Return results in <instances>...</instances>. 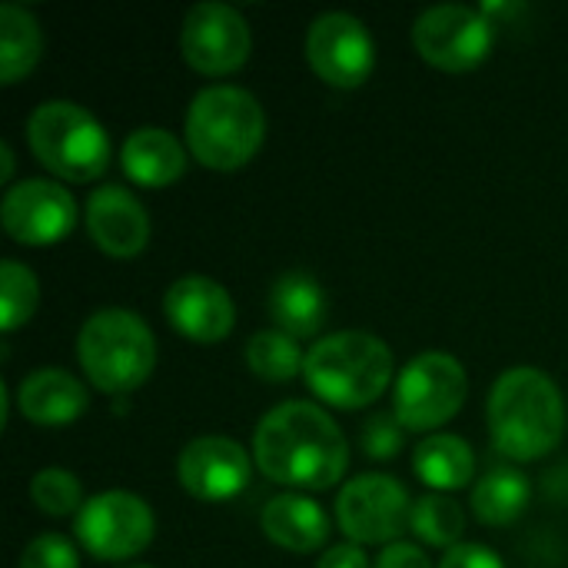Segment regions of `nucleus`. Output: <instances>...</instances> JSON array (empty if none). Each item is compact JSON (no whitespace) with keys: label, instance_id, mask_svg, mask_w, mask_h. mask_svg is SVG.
<instances>
[{"label":"nucleus","instance_id":"1","mask_svg":"<svg viewBox=\"0 0 568 568\" xmlns=\"http://www.w3.org/2000/svg\"><path fill=\"white\" fill-rule=\"evenodd\" d=\"M253 456L270 483L306 493L333 489L349 466L343 429L323 406L306 399L280 403L260 419Z\"/></svg>","mask_w":568,"mask_h":568},{"label":"nucleus","instance_id":"2","mask_svg":"<svg viewBox=\"0 0 568 568\" xmlns=\"http://www.w3.org/2000/svg\"><path fill=\"white\" fill-rule=\"evenodd\" d=\"M486 416L493 446L513 463L549 456L566 433L562 389L536 366L506 369L489 393Z\"/></svg>","mask_w":568,"mask_h":568},{"label":"nucleus","instance_id":"3","mask_svg":"<svg viewBox=\"0 0 568 568\" xmlns=\"http://www.w3.org/2000/svg\"><path fill=\"white\" fill-rule=\"evenodd\" d=\"M186 150L206 170L233 173L246 166L266 140L260 100L233 83L203 87L186 110Z\"/></svg>","mask_w":568,"mask_h":568},{"label":"nucleus","instance_id":"4","mask_svg":"<svg viewBox=\"0 0 568 568\" xmlns=\"http://www.w3.org/2000/svg\"><path fill=\"white\" fill-rule=\"evenodd\" d=\"M306 386L336 409H363L376 403L393 379V349L363 329L323 336L303 363Z\"/></svg>","mask_w":568,"mask_h":568},{"label":"nucleus","instance_id":"5","mask_svg":"<svg viewBox=\"0 0 568 568\" xmlns=\"http://www.w3.org/2000/svg\"><path fill=\"white\" fill-rule=\"evenodd\" d=\"M77 359L97 389L123 396L150 379L156 366V339L140 313L106 306L80 326Z\"/></svg>","mask_w":568,"mask_h":568},{"label":"nucleus","instance_id":"6","mask_svg":"<svg viewBox=\"0 0 568 568\" xmlns=\"http://www.w3.org/2000/svg\"><path fill=\"white\" fill-rule=\"evenodd\" d=\"M27 143L43 170L70 183L103 176L110 163V133L73 100H43L27 120Z\"/></svg>","mask_w":568,"mask_h":568},{"label":"nucleus","instance_id":"7","mask_svg":"<svg viewBox=\"0 0 568 568\" xmlns=\"http://www.w3.org/2000/svg\"><path fill=\"white\" fill-rule=\"evenodd\" d=\"M393 413L413 433H433L446 426L469 396V376L449 353H419L396 379Z\"/></svg>","mask_w":568,"mask_h":568},{"label":"nucleus","instance_id":"8","mask_svg":"<svg viewBox=\"0 0 568 568\" xmlns=\"http://www.w3.org/2000/svg\"><path fill=\"white\" fill-rule=\"evenodd\" d=\"M413 43L426 63L446 73H466L486 63L496 43V30L486 10L466 3H439L416 17Z\"/></svg>","mask_w":568,"mask_h":568},{"label":"nucleus","instance_id":"9","mask_svg":"<svg viewBox=\"0 0 568 568\" xmlns=\"http://www.w3.org/2000/svg\"><path fill=\"white\" fill-rule=\"evenodd\" d=\"M73 532L93 559L123 562L140 556L153 542L156 519L140 496L110 489L83 503L73 519Z\"/></svg>","mask_w":568,"mask_h":568},{"label":"nucleus","instance_id":"10","mask_svg":"<svg viewBox=\"0 0 568 568\" xmlns=\"http://www.w3.org/2000/svg\"><path fill=\"white\" fill-rule=\"evenodd\" d=\"M413 499L406 486L383 473L349 479L336 499V523L356 546H393L409 526Z\"/></svg>","mask_w":568,"mask_h":568},{"label":"nucleus","instance_id":"11","mask_svg":"<svg viewBox=\"0 0 568 568\" xmlns=\"http://www.w3.org/2000/svg\"><path fill=\"white\" fill-rule=\"evenodd\" d=\"M250 23L236 7L203 0L186 10L180 27V53L196 73L226 77L250 60Z\"/></svg>","mask_w":568,"mask_h":568},{"label":"nucleus","instance_id":"12","mask_svg":"<svg viewBox=\"0 0 568 568\" xmlns=\"http://www.w3.org/2000/svg\"><path fill=\"white\" fill-rule=\"evenodd\" d=\"M306 57L320 80L339 90H356L376 67V43L359 17L329 10L310 23Z\"/></svg>","mask_w":568,"mask_h":568},{"label":"nucleus","instance_id":"13","mask_svg":"<svg viewBox=\"0 0 568 568\" xmlns=\"http://www.w3.org/2000/svg\"><path fill=\"white\" fill-rule=\"evenodd\" d=\"M0 223L20 246H53L77 226V200L53 180H20L7 186Z\"/></svg>","mask_w":568,"mask_h":568},{"label":"nucleus","instance_id":"14","mask_svg":"<svg viewBox=\"0 0 568 568\" xmlns=\"http://www.w3.org/2000/svg\"><path fill=\"white\" fill-rule=\"evenodd\" d=\"M250 453L230 436H200L176 459L180 486L200 503H226L250 486Z\"/></svg>","mask_w":568,"mask_h":568},{"label":"nucleus","instance_id":"15","mask_svg":"<svg viewBox=\"0 0 568 568\" xmlns=\"http://www.w3.org/2000/svg\"><path fill=\"white\" fill-rule=\"evenodd\" d=\"M166 323L193 343H220L233 333L236 306L223 283L210 276H180L163 293Z\"/></svg>","mask_w":568,"mask_h":568},{"label":"nucleus","instance_id":"16","mask_svg":"<svg viewBox=\"0 0 568 568\" xmlns=\"http://www.w3.org/2000/svg\"><path fill=\"white\" fill-rule=\"evenodd\" d=\"M83 220L97 250H103L113 260H130L143 253V246L150 243L146 206L126 186L116 183L97 186L87 200Z\"/></svg>","mask_w":568,"mask_h":568},{"label":"nucleus","instance_id":"17","mask_svg":"<svg viewBox=\"0 0 568 568\" xmlns=\"http://www.w3.org/2000/svg\"><path fill=\"white\" fill-rule=\"evenodd\" d=\"M87 406H90V396H87L83 383L60 366L33 369L17 386L20 416L43 429L70 426L73 419H80L87 413Z\"/></svg>","mask_w":568,"mask_h":568},{"label":"nucleus","instance_id":"18","mask_svg":"<svg viewBox=\"0 0 568 568\" xmlns=\"http://www.w3.org/2000/svg\"><path fill=\"white\" fill-rule=\"evenodd\" d=\"M123 173L146 190H163L186 173V146L163 126H140L123 140Z\"/></svg>","mask_w":568,"mask_h":568},{"label":"nucleus","instance_id":"19","mask_svg":"<svg viewBox=\"0 0 568 568\" xmlns=\"http://www.w3.org/2000/svg\"><path fill=\"white\" fill-rule=\"evenodd\" d=\"M326 290L310 273H283L270 290V316L280 333L293 339H313L326 323Z\"/></svg>","mask_w":568,"mask_h":568},{"label":"nucleus","instance_id":"20","mask_svg":"<svg viewBox=\"0 0 568 568\" xmlns=\"http://www.w3.org/2000/svg\"><path fill=\"white\" fill-rule=\"evenodd\" d=\"M263 532L290 552H316L329 539V516L310 496L283 493L263 509Z\"/></svg>","mask_w":568,"mask_h":568},{"label":"nucleus","instance_id":"21","mask_svg":"<svg viewBox=\"0 0 568 568\" xmlns=\"http://www.w3.org/2000/svg\"><path fill=\"white\" fill-rule=\"evenodd\" d=\"M416 476L436 489V493H456L466 489L476 476V456L473 446L463 436L453 433H433L426 436L413 453Z\"/></svg>","mask_w":568,"mask_h":568},{"label":"nucleus","instance_id":"22","mask_svg":"<svg viewBox=\"0 0 568 568\" xmlns=\"http://www.w3.org/2000/svg\"><path fill=\"white\" fill-rule=\"evenodd\" d=\"M43 53V30L37 17L20 3L0 7V83L23 80Z\"/></svg>","mask_w":568,"mask_h":568},{"label":"nucleus","instance_id":"23","mask_svg":"<svg viewBox=\"0 0 568 568\" xmlns=\"http://www.w3.org/2000/svg\"><path fill=\"white\" fill-rule=\"evenodd\" d=\"M529 506V479L519 469H489L473 489V513L486 526H509Z\"/></svg>","mask_w":568,"mask_h":568},{"label":"nucleus","instance_id":"24","mask_svg":"<svg viewBox=\"0 0 568 568\" xmlns=\"http://www.w3.org/2000/svg\"><path fill=\"white\" fill-rule=\"evenodd\" d=\"M306 356L300 353L296 339L280 329H260L246 343V366L263 383H290L303 373Z\"/></svg>","mask_w":568,"mask_h":568},{"label":"nucleus","instance_id":"25","mask_svg":"<svg viewBox=\"0 0 568 568\" xmlns=\"http://www.w3.org/2000/svg\"><path fill=\"white\" fill-rule=\"evenodd\" d=\"M409 529L433 549H456L466 532V513L446 496H423L413 503Z\"/></svg>","mask_w":568,"mask_h":568},{"label":"nucleus","instance_id":"26","mask_svg":"<svg viewBox=\"0 0 568 568\" xmlns=\"http://www.w3.org/2000/svg\"><path fill=\"white\" fill-rule=\"evenodd\" d=\"M37 303H40L37 276L17 260H3L0 263V329L10 336L20 326H27Z\"/></svg>","mask_w":568,"mask_h":568},{"label":"nucleus","instance_id":"27","mask_svg":"<svg viewBox=\"0 0 568 568\" xmlns=\"http://www.w3.org/2000/svg\"><path fill=\"white\" fill-rule=\"evenodd\" d=\"M30 499L43 516L63 519V516H77L83 509V486L70 469L60 466H47L30 479Z\"/></svg>","mask_w":568,"mask_h":568},{"label":"nucleus","instance_id":"28","mask_svg":"<svg viewBox=\"0 0 568 568\" xmlns=\"http://www.w3.org/2000/svg\"><path fill=\"white\" fill-rule=\"evenodd\" d=\"M403 423L396 413H376L363 423V433H359V443H363V453L369 459H393L399 449H403Z\"/></svg>","mask_w":568,"mask_h":568},{"label":"nucleus","instance_id":"29","mask_svg":"<svg viewBox=\"0 0 568 568\" xmlns=\"http://www.w3.org/2000/svg\"><path fill=\"white\" fill-rule=\"evenodd\" d=\"M17 568H80V556H77V546L57 532H47V536H37L23 556Z\"/></svg>","mask_w":568,"mask_h":568},{"label":"nucleus","instance_id":"30","mask_svg":"<svg viewBox=\"0 0 568 568\" xmlns=\"http://www.w3.org/2000/svg\"><path fill=\"white\" fill-rule=\"evenodd\" d=\"M439 568H506L503 559L489 549V546H479V542H459L456 549L446 552L443 566Z\"/></svg>","mask_w":568,"mask_h":568},{"label":"nucleus","instance_id":"31","mask_svg":"<svg viewBox=\"0 0 568 568\" xmlns=\"http://www.w3.org/2000/svg\"><path fill=\"white\" fill-rule=\"evenodd\" d=\"M376 568H433L426 552L413 542H393L383 549V556L376 559Z\"/></svg>","mask_w":568,"mask_h":568},{"label":"nucleus","instance_id":"32","mask_svg":"<svg viewBox=\"0 0 568 568\" xmlns=\"http://www.w3.org/2000/svg\"><path fill=\"white\" fill-rule=\"evenodd\" d=\"M316 568H369V559L363 552V546L356 542H343V546H333L320 556Z\"/></svg>","mask_w":568,"mask_h":568},{"label":"nucleus","instance_id":"33","mask_svg":"<svg viewBox=\"0 0 568 568\" xmlns=\"http://www.w3.org/2000/svg\"><path fill=\"white\" fill-rule=\"evenodd\" d=\"M0 160H3V183H10V176H13V150H10L7 140L0 143Z\"/></svg>","mask_w":568,"mask_h":568},{"label":"nucleus","instance_id":"34","mask_svg":"<svg viewBox=\"0 0 568 568\" xmlns=\"http://www.w3.org/2000/svg\"><path fill=\"white\" fill-rule=\"evenodd\" d=\"M123 568H153V566H123Z\"/></svg>","mask_w":568,"mask_h":568}]
</instances>
